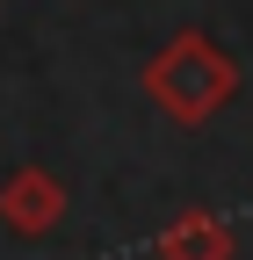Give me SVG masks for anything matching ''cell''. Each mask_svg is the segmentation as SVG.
Returning a JSON list of instances; mask_svg holds the SVG:
<instances>
[{
	"label": "cell",
	"mask_w": 253,
	"mask_h": 260,
	"mask_svg": "<svg viewBox=\"0 0 253 260\" xmlns=\"http://www.w3.org/2000/svg\"><path fill=\"white\" fill-rule=\"evenodd\" d=\"M152 94H160L174 116H210V109L232 94V65L217 58L203 37H181L160 65H152Z\"/></svg>",
	"instance_id": "obj_1"
},
{
	"label": "cell",
	"mask_w": 253,
	"mask_h": 260,
	"mask_svg": "<svg viewBox=\"0 0 253 260\" xmlns=\"http://www.w3.org/2000/svg\"><path fill=\"white\" fill-rule=\"evenodd\" d=\"M0 210H8V224H15V232H44V224L58 217V188H51L44 174H22V181H8Z\"/></svg>",
	"instance_id": "obj_2"
},
{
	"label": "cell",
	"mask_w": 253,
	"mask_h": 260,
	"mask_svg": "<svg viewBox=\"0 0 253 260\" xmlns=\"http://www.w3.org/2000/svg\"><path fill=\"white\" fill-rule=\"evenodd\" d=\"M232 239L217 232V224H174L167 232V260H225Z\"/></svg>",
	"instance_id": "obj_3"
}]
</instances>
